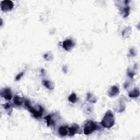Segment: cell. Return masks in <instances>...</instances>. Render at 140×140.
I'll return each mask as SVG.
<instances>
[{
	"label": "cell",
	"instance_id": "52a82bcc",
	"mask_svg": "<svg viewBox=\"0 0 140 140\" xmlns=\"http://www.w3.org/2000/svg\"><path fill=\"white\" fill-rule=\"evenodd\" d=\"M78 128L79 126L78 125H76V126H73L71 127L70 128H69V135L72 136L77 132V131L78 130Z\"/></svg>",
	"mask_w": 140,
	"mask_h": 140
},
{
	"label": "cell",
	"instance_id": "7a4b0ae2",
	"mask_svg": "<svg viewBox=\"0 0 140 140\" xmlns=\"http://www.w3.org/2000/svg\"><path fill=\"white\" fill-rule=\"evenodd\" d=\"M96 125L95 122L91 120L88 121L85 124L84 129V132L85 135H89L93 132L94 130H96Z\"/></svg>",
	"mask_w": 140,
	"mask_h": 140
},
{
	"label": "cell",
	"instance_id": "9c48e42d",
	"mask_svg": "<svg viewBox=\"0 0 140 140\" xmlns=\"http://www.w3.org/2000/svg\"><path fill=\"white\" fill-rule=\"evenodd\" d=\"M14 104L17 105V106H21L22 103H23V101H22V99L19 97V96H15L14 98Z\"/></svg>",
	"mask_w": 140,
	"mask_h": 140
},
{
	"label": "cell",
	"instance_id": "30bf717a",
	"mask_svg": "<svg viewBox=\"0 0 140 140\" xmlns=\"http://www.w3.org/2000/svg\"><path fill=\"white\" fill-rule=\"evenodd\" d=\"M77 98L76 95L74 93L72 94L69 97V100L72 103H75L77 101Z\"/></svg>",
	"mask_w": 140,
	"mask_h": 140
},
{
	"label": "cell",
	"instance_id": "3957f363",
	"mask_svg": "<svg viewBox=\"0 0 140 140\" xmlns=\"http://www.w3.org/2000/svg\"><path fill=\"white\" fill-rule=\"evenodd\" d=\"M13 7V3L10 1H4L1 2V9L3 11H8Z\"/></svg>",
	"mask_w": 140,
	"mask_h": 140
},
{
	"label": "cell",
	"instance_id": "277c9868",
	"mask_svg": "<svg viewBox=\"0 0 140 140\" xmlns=\"http://www.w3.org/2000/svg\"><path fill=\"white\" fill-rule=\"evenodd\" d=\"M74 44L71 39H67L63 41L62 46L65 50L69 51L74 47Z\"/></svg>",
	"mask_w": 140,
	"mask_h": 140
},
{
	"label": "cell",
	"instance_id": "7c38bea8",
	"mask_svg": "<svg viewBox=\"0 0 140 140\" xmlns=\"http://www.w3.org/2000/svg\"><path fill=\"white\" fill-rule=\"evenodd\" d=\"M139 95V90H137L136 89H135L134 90L131 92V93L129 94L130 97H137Z\"/></svg>",
	"mask_w": 140,
	"mask_h": 140
},
{
	"label": "cell",
	"instance_id": "ba28073f",
	"mask_svg": "<svg viewBox=\"0 0 140 140\" xmlns=\"http://www.w3.org/2000/svg\"><path fill=\"white\" fill-rule=\"evenodd\" d=\"M118 93H119V89H118V88L116 87H112L111 90L109 91V95H110L111 96H115Z\"/></svg>",
	"mask_w": 140,
	"mask_h": 140
},
{
	"label": "cell",
	"instance_id": "4fadbf2b",
	"mask_svg": "<svg viewBox=\"0 0 140 140\" xmlns=\"http://www.w3.org/2000/svg\"><path fill=\"white\" fill-rule=\"evenodd\" d=\"M46 119H47L48 126H50V124H52V118H51V117H50V116L48 115L47 117H46Z\"/></svg>",
	"mask_w": 140,
	"mask_h": 140
},
{
	"label": "cell",
	"instance_id": "8fae6325",
	"mask_svg": "<svg viewBox=\"0 0 140 140\" xmlns=\"http://www.w3.org/2000/svg\"><path fill=\"white\" fill-rule=\"evenodd\" d=\"M43 84L44 85V86L47 88L49 89H53V86H52V83L49 82V81L45 80L43 82Z\"/></svg>",
	"mask_w": 140,
	"mask_h": 140
},
{
	"label": "cell",
	"instance_id": "5b68a950",
	"mask_svg": "<svg viewBox=\"0 0 140 140\" xmlns=\"http://www.w3.org/2000/svg\"><path fill=\"white\" fill-rule=\"evenodd\" d=\"M1 96L2 97H4L7 100H10L12 98V94H11V91L10 89H3V91H2L1 92Z\"/></svg>",
	"mask_w": 140,
	"mask_h": 140
},
{
	"label": "cell",
	"instance_id": "8992f818",
	"mask_svg": "<svg viewBox=\"0 0 140 140\" xmlns=\"http://www.w3.org/2000/svg\"><path fill=\"white\" fill-rule=\"evenodd\" d=\"M59 133L62 136H65L69 133V128L66 126H61L59 129Z\"/></svg>",
	"mask_w": 140,
	"mask_h": 140
},
{
	"label": "cell",
	"instance_id": "6da1fadb",
	"mask_svg": "<svg viewBox=\"0 0 140 140\" xmlns=\"http://www.w3.org/2000/svg\"><path fill=\"white\" fill-rule=\"evenodd\" d=\"M101 124L105 128H111L114 124V118L113 113L111 111H108L106 113L101 122Z\"/></svg>",
	"mask_w": 140,
	"mask_h": 140
},
{
	"label": "cell",
	"instance_id": "5bb4252c",
	"mask_svg": "<svg viewBox=\"0 0 140 140\" xmlns=\"http://www.w3.org/2000/svg\"><path fill=\"white\" fill-rule=\"evenodd\" d=\"M23 73H21L20 74H19L18 76L17 77V78H16V80H19L20 78H21V77L23 76Z\"/></svg>",
	"mask_w": 140,
	"mask_h": 140
}]
</instances>
